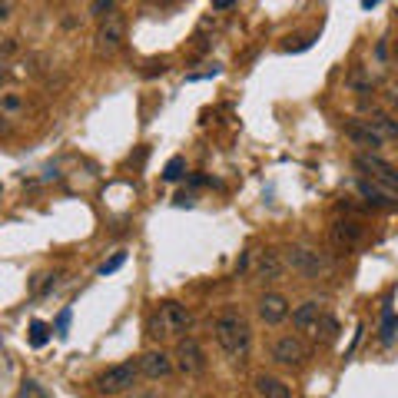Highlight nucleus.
Instances as JSON below:
<instances>
[{
	"label": "nucleus",
	"mask_w": 398,
	"mask_h": 398,
	"mask_svg": "<svg viewBox=\"0 0 398 398\" xmlns=\"http://www.w3.org/2000/svg\"><path fill=\"white\" fill-rule=\"evenodd\" d=\"M212 332H216L219 349H223L232 362H243L249 355V345H252V329H249V322L243 319V312L226 309V312L216 319Z\"/></svg>",
	"instance_id": "1"
},
{
	"label": "nucleus",
	"mask_w": 398,
	"mask_h": 398,
	"mask_svg": "<svg viewBox=\"0 0 398 398\" xmlns=\"http://www.w3.org/2000/svg\"><path fill=\"white\" fill-rule=\"evenodd\" d=\"M190 325H192L190 309L170 299V302H159L150 316H146V335H150V339H156V342L183 339V335L190 332Z\"/></svg>",
	"instance_id": "2"
},
{
	"label": "nucleus",
	"mask_w": 398,
	"mask_h": 398,
	"mask_svg": "<svg viewBox=\"0 0 398 398\" xmlns=\"http://www.w3.org/2000/svg\"><path fill=\"white\" fill-rule=\"evenodd\" d=\"M285 265L292 272H299L305 279H322L332 272V259L319 252V249H309V246H289L285 249Z\"/></svg>",
	"instance_id": "3"
},
{
	"label": "nucleus",
	"mask_w": 398,
	"mask_h": 398,
	"mask_svg": "<svg viewBox=\"0 0 398 398\" xmlns=\"http://www.w3.org/2000/svg\"><path fill=\"white\" fill-rule=\"evenodd\" d=\"M143 372H140V362H120V365H110L100 379H96V388L103 392V395H123V392H130L136 379H140Z\"/></svg>",
	"instance_id": "4"
},
{
	"label": "nucleus",
	"mask_w": 398,
	"mask_h": 398,
	"mask_svg": "<svg viewBox=\"0 0 398 398\" xmlns=\"http://www.w3.org/2000/svg\"><path fill=\"white\" fill-rule=\"evenodd\" d=\"M176 368L183 372V375H190V379H196V375H203L206 372V352H203V345L192 339V335H183V339L176 342Z\"/></svg>",
	"instance_id": "5"
},
{
	"label": "nucleus",
	"mask_w": 398,
	"mask_h": 398,
	"mask_svg": "<svg viewBox=\"0 0 398 398\" xmlns=\"http://www.w3.org/2000/svg\"><path fill=\"white\" fill-rule=\"evenodd\" d=\"M269 355L276 365H285V368H302L309 362V345H305L299 335H283V339L272 342Z\"/></svg>",
	"instance_id": "6"
},
{
	"label": "nucleus",
	"mask_w": 398,
	"mask_h": 398,
	"mask_svg": "<svg viewBox=\"0 0 398 398\" xmlns=\"http://www.w3.org/2000/svg\"><path fill=\"white\" fill-rule=\"evenodd\" d=\"M355 166H359L368 179H375V183L398 192V170L392 163H385L382 156H375V153H359V156H355Z\"/></svg>",
	"instance_id": "7"
},
{
	"label": "nucleus",
	"mask_w": 398,
	"mask_h": 398,
	"mask_svg": "<svg viewBox=\"0 0 398 398\" xmlns=\"http://www.w3.org/2000/svg\"><path fill=\"white\" fill-rule=\"evenodd\" d=\"M126 40V20L113 14V17L100 20V30H96V50L100 54H116Z\"/></svg>",
	"instance_id": "8"
},
{
	"label": "nucleus",
	"mask_w": 398,
	"mask_h": 398,
	"mask_svg": "<svg viewBox=\"0 0 398 398\" xmlns=\"http://www.w3.org/2000/svg\"><path fill=\"white\" fill-rule=\"evenodd\" d=\"M342 133H345V140H349L352 146H362L365 153H379L382 146H385V140H382L365 120H345Z\"/></svg>",
	"instance_id": "9"
},
{
	"label": "nucleus",
	"mask_w": 398,
	"mask_h": 398,
	"mask_svg": "<svg viewBox=\"0 0 398 398\" xmlns=\"http://www.w3.org/2000/svg\"><path fill=\"white\" fill-rule=\"evenodd\" d=\"M256 312H259V319L265 325H279L285 322V316H289V299H285L283 292H265L259 296V302H256Z\"/></svg>",
	"instance_id": "10"
},
{
	"label": "nucleus",
	"mask_w": 398,
	"mask_h": 398,
	"mask_svg": "<svg viewBox=\"0 0 398 398\" xmlns=\"http://www.w3.org/2000/svg\"><path fill=\"white\" fill-rule=\"evenodd\" d=\"M359 192L362 199L368 203V206H379V209H388V206H398V192L388 190V186H382V183H375V179H359Z\"/></svg>",
	"instance_id": "11"
},
{
	"label": "nucleus",
	"mask_w": 398,
	"mask_h": 398,
	"mask_svg": "<svg viewBox=\"0 0 398 398\" xmlns=\"http://www.w3.org/2000/svg\"><path fill=\"white\" fill-rule=\"evenodd\" d=\"M285 272V259L276 252V249H263L259 256H256V279H263V283H279Z\"/></svg>",
	"instance_id": "12"
},
{
	"label": "nucleus",
	"mask_w": 398,
	"mask_h": 398,
	"mask_svg": "<svg viewBox=\"0 0 398 398\" xmlns=\"http://www.w3.org/2000/svg\"><path fill=\"white\" fill-rule=\"evenodd\" d=\"M140 372H143L146 379H166L173 372V359L163 349H150V352L140 355Z\"/></svg>",
	"instance_id": "13"
},
{
	"label": "nucleus",
	"mask_w": 398,
	"mask_h": 398,
	"mask_svg": "<svg viewBox=\"0 0 398 398\" xmlns=\"http://www.w3.org/2000/svg\"><path fill=\"white\" fill-rule=\"evenodd\" d=\"M329 236H332V243L339 249H352L362 243V226L355 219H335V223L329 226Z\"/></svg>",
	"instance_id": "14"
},
{
	"label": "nucleus",
	"mask_w": 398,
	"mask_h": 398,
	"mask_svg": "<svg viewBox=\"0 0 398 398\" xmlns=\"http://www.w3.org/2000/svg\"><path fill=\"white\" fill-rule=\"evenodd\" d=\"M322 316H325L322 305L316 302V299H309V302H302L299 309H296V312H292V325H296L299 332H309V335H312Z\"/></svg>",
	"instance_id": "15"
},
{
	"label": "nucleus",
	"mask_w": 398,
	"mask_h": 398,
	"mask_svg": "<svg viewBox=\"0 0 398 398\" xmlns=\"http://www.w3.org/2000/svg\"><path fill=\"white\" fill-rule=\"evenodd\" d=\"M365 123L379 133L385 143H398V120H395V116L382 113V110H372V113L365 116Z\"/></svg>",
	"instance_id": "16"
},
{
	"label": "nucleus",
	"mask_w": 398,
	"mask_h": 398,
	"mask_svg": "<svg viewBox=\"0 0 398 398\" xmlns=\"http://www.w3.org/2000/svg\"><path fill=\"white\" fill-rule=\"evenodd\" d=\"M252 385H256L259 398H292V388L283 379H276V375H256Z\"/></svg>",
	"instance_id": "17"
},
{
	"label": "nucleus",
	"mask_w": 398,
	"mask_h": 398,
	"mask_svg": "<svg viewBox=\"0 0 398 398\" xmlns=\"http://www.w3.org/2000/svg\"><path fill=\"white\" fill-rule=\"evenodd\" d=\"M312 339L322 342V345H332V342L339 339V319L325 312L322 319H319V325H316V332H312Z\"/></svg>",
	"instance_id": "18"
},
{
	"label": "nucleus",
	"mask_w": 398,
	"mask_h": 398,
	"mask_svg": "<svg viewBox=\"0 0 398 398\" xmlns=\"http://www.w3.org/2000/svg\"><path fill=\"white\" fill-rule=\"evenodd\" d=\"M183 173H186V159H183V156H173L170 163H166V170H163V179H166V183H176V179H183Z\"/></svg>",
	"instance_id": "19"
},
{
	"label": "nucleus",
	"mask_w": 398,
	"mask_h": 398,
	"mask_svg": "<svg viewBox=\"0 0 398 398\" xmlns=\"http://www.w3.org/2000/svg\"><path fill=\"white\" fill-rule=\"evenodd\" d=\"M395 332H398V319L385 309V319H382V342H385V345H392V342H395Z\"/></svg>",
	"instance_id": "20"
},
{
	"label": "nucleus",
	"mask_w": 398,
	"mask_h": 398,
	"mask_svg": "<svg viewBox=\"0 0 398 398\" xmlns=\"http://www.w3.org/2000/svg\"><path fill=\"white\" fill-rule=\"evenodd\" d=\"M126 263V252H123V249H120V252H113V256H110V259H107V263L100 265V269H96V272H100V276H113L116 269H120V265Z\"/></svg>",
	"instance_id": "21"
},
{
	"label": "nucleus",
	"mask_w": 398,
	"mask_h": 398,
	"mask_svg": "<svg viewBox=\"0 0 398 398\" xmlns=\"http://www.w3.org/2000/svg\"><path fill=\"white\" fill-rule=\"evenodd\" d=\"M113 10H116V0H93V7H90V14L100 20L113 17Z\"/></svg>",
	"instance_id": "22"
},
{
	"label": "nucleus",
	"mask_w": 398,
	"mask_h": 398,
	"mask_svg": "<svg viewBox=\"0 0 398 398\" xmlns=\"http://www.w3.org/2000/svg\"><path fill=\"white\" fill-rule=\"evenodd\" d=\"M47 339H50V335H47V325H43V322H34V325H30V345H34V349L47 345Z\"/></svg>",
	"instance_id": "23"
},
{
	"label": "nucleus",
	"mask_w": 398,
	"mask_h": 398,
	"mask_svg": "<svg viewBox=\"0 0 398 398\" xmlns=\"http://www.w3.org/2000/svg\"><path fill=\"white\" fill-rule=\"evenodd\" d=\"M70 319H74V309L67 305V309H63V312H60V316H57V325H54V332H57L60 339L67 335V329H70Z\"/></svg>",
	"instance_id": "24"
},
{
	"label": "nucleus",
	"mask_w": 398,
	"mask_h": 398,
	"mask_svg": "<svg viewBox=\"0 0 398 398\" xmlns=\"http://www.w3.org/2000/svg\"><path fill=\"white\" fill-rule=\"evenodd\" d=\"M14 54H17V40H14V37H3V47H0V57H3V63L14 57Z\"/></svg>",
	"instance_id": "25"
},
{
	"label": "nucleus",
	"mask_w": 398,
	"mask_h": 398,
	"mask_svg": "<svg viewBox=\"0 0 398 398\" xmlns=\"http://www.w3.org/2000/svg\"><path fill=\"white\" fill-rule=\"evenodd\" d=\"M3 107H7V110H17V107H20V96H14V93L3 96Z\"/></svg>",
	"instance_id": "26"
},
{
	"label": "nucleus",
	"mask_w": 398,
	"mask_h": 398,
	"mask_svg": "<svg viewBox=\"0 0 398 398\" xmlns=\"http://www.w3.org/2000/svg\"><path fill=\"white\" fill-rule=\"evenodd\" d=\"M232 3H236V0H212V10H226Z\"/></svg>",
	"instance_id": "27"
},
{
	"label": "nucleus",
	"mask_w": 398,
	"mask_h": 398,
	"mask_svg": "<svg viewBox=\"0 0 398 398\" xmlns=\"http://www.w3.org/2000/svg\"><path fill=\"white\" fill-rule=\"evenodd\" d=\"M375 3H382V0H362V7L368 10V7H375Z\"/></svg>",
	"instance_id": "28"
},
{
	"label": "nucleus",
	"mask_w": 398,
	"mask_h": 398,
	"mask_svg": "<svg viewBox=\"0 0 398 398\" xmlns=\"http://www.w3.org/2000/svg\"><path fill=\"white\" fill-rule=\"evenodd\" d=\"M392 103H395V107H398V83H395V87H392Z\"/></svg>",
	"instance_id": "29"
},
{
	"label": "nucleus",
	"mask_w": 398,
	"mask_h": 398,
	"mask_svg": "<svg viewBox=\"0 0 398 398\" xmlns=\"http://www.w3.org/2000/svg\"><path fill=\"white\" fill-rule=\"evenodd\" d=\"M133 398H156V395H150V392H140V395H133Z\"/></svg>",
	"instance_id": "30"
}]
</instances>
